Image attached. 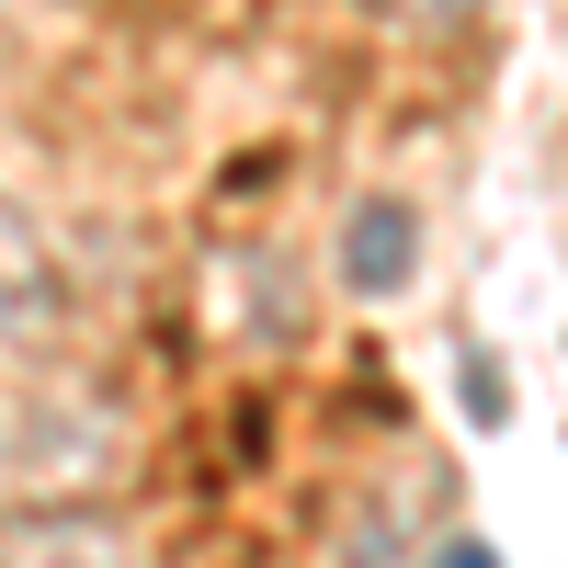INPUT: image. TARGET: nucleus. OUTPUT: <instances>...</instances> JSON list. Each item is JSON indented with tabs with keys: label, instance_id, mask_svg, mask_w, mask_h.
Instances as JSON below:
<instances>
[{
	"label": "nucleus",
	"instance_id": "nucleus-1",
	"mask_svg": "<svg viewBox=\"0 0 568 568\" xmlns=\"http://www.w3.org/2000/svg\"><path fill=\"white\" fill-rule=\"evenodd\" d=\"M69 329V273L23 205H0V353H58Z\"/></svg>",
	"mask_w": 568,
	"mask_h": 568
},
{
	"label": "nucleus",
	"instance_id": "nucleus-2",
	"mask_svg": "<svg viewBox=\"0 0 568 568\" xmlns=\"http://www.w3.org/2000/svg\"><path fill=\"white\" fill-rule=\"evenodd\" d=\"M409 262H420V216L398 194H364L342 216V284H353V296H398Z\"/></svg>",
	"mask_w": 568,
	"mask_h": 568
},
{
	"label": "nucleus",
	"instance_id": "nucleus-3",
	"mask_svg": "<svg viewBox=\"0 0 568 568\" xmlns=\"http://www.w3.org/2000/svg\"><path fill=\"white\" fill-rule=\"evenodd\" d=\"M433 568H500V557H489L478 535H455V546H433Z\"/></svg>",
	"mask_w": 568,
	"mask_h": 568
}]
</instances>
